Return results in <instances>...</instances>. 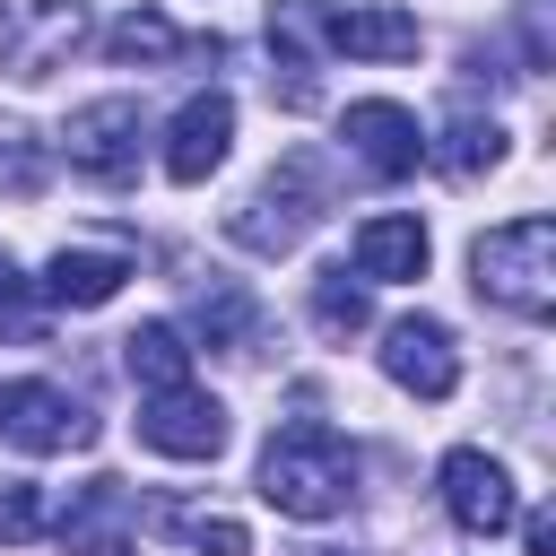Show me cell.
Returning <instances> with one entry per match:
<instances>
[{
	"mask_svg": "<svg viewBox=\"0 0 556 556\" xmlns=\"http://www.w3.org/2000/svg\"><path fill=\"white\" fill-rule=\"evenodd\" d=\"M356 495V443L321 417H295L261 443V504L287 521H330Z\"/></svg>",
	"mask_w": 556,
	"mask_h": 556,
	"instance_id": "1",
	"label": "cell"
},
{
	"mask_svg": "<svg viewBox=\"0 0 556 556\" xmlns=\"http://www.w3.org/2000/svg\"><path fill=\"white\" fill-rule=\"evenodd\" d=\"M469 287L521 321H547L556 313V217H513L495 235L469 243Z\"/></svg>",
	"mask_w": 556,
	"mask_h": 556,
	"instance_id": "2",
	"label": "cell"
},
{
	"mask_svg": "<svg viewBox=\"0 0 556 556\" xmlns=\"http://www.w3.org/2000/svg\"><path fill=\"white\" fill-rule=\"evenodd\" d=\"M139 148H148V113L139 96H96L61 122V156L87 174V182H130L139 174Z\"/></svg>",
	"mask_w": 556,
	"mask_h": 556,
	"instance_id": "3",
	"label": "cell"
},
{
	"mask_svg": "<svg viewBox=\"0 0 556 556\" xmlns=\"http://www.w3.org/2000/svg\"><path fill=\"white\" fill-rule=\"evenodd\" d=\"M87 43V0H0V70L52 78Z\"/></svg>",
	"mask_w": 556,
	"mask_h": 556,
	"instance_id": "4",
	"label": "cell"
},
{
	"mask_svg": "<svg viewBox=\"0 0 556 556\" xmlns=\"http://www.w3.org/2000/svg\"><path fill=\"white\" fill-rule=\"evenodd\" d=\"M0 443L9 452H87L96 443V417L61 391V382H0Z\"/></svg>",
	"mask_w": 556,
	"mask_h": 556,
	"instance_id": "5",
	"label": "cell"
},
{
	"mask_svg": "<svg viewBox=\"0 0 556 556\" xmlns=\"http://www.w3.org/2000/svg\"><path fill=\"white\" fill-rule=\"evenodd\" d=\"M139 443L165 452V460H217L226 452V400H208L200 382L148 391L139 400Z\"/></svg>",
	"mask_w": 556,
	"mask_h": 556,
	"instance_id": "6",
	"label": "cell"
},
{
	"mask_svg": "<svg viewBox=\"0 0 556 556\" xmlns=\"http://www.w3.org/2000/svg\"><path fill=\"white\" fill-rule=\"evenodd\" d=\"M443 513H452V521H460L469 539H495V530H513V521H521L513 469H504L495 452H478V443L443 452Z\"/></svg>",
	"mask_w": 556,
	"mask_h": 556,
	"instance_id": "7",
	"label": "cell"
},
{
	"mask_svg": "<svg viewBox=\"0 0 556 556\" xmlns=\"http://www.w3.org/2000/svg\"><path fill=\"white\" fill-rule=\"evenodd\" d=\"M339 139H348V156H356L365 174H382V182H400V174L426 165V130H417V113L391 104V96H356V104L339 113Z\"/></svg>",
	"mask_w": 556,
	"mask_h": 556,
	"instance_id": "8",
	"label": "cell"
},
{
	"mask_svg": "<svg viewBox=\"0 0 556 556\" xmlns=\"http://www.w3.org/2000/svg\"><path fill=\"white\" fill-rule=\"evenodd\" d=\"M313 217H321V191L304 182V165H287V174H269V182L226 217V235H235L243 252H295Z\"/></svg>",
	"mask_w": 556,
	"mask_h": 556,
	"instance_id": "9",
	"label": "cell"
},
{
	"mask_svg": "<svg viewBox=\"0 0 556 556\" xmlns=\"http://www.w3.org/2000/svg\"><path fill=\"white\" fill-rule=\"evenodd\" d=\"M382 374H391L400 391H417V400H452L460 348H452V330H443L434 313H408V321L382 330Z\"/></svg>",
	"mask_w": 556,
	"mask_h": 556,
	"instance_id": "10",
	"label": "cell"
},
{
	"mask_svg": "<svg viewBox=\"0 0 556 556\" xmlns=\"http://www.w3.org/2000/svg\"><path fill=\"white\" fill-rule=\"evenodd\" d=\"M226 148H235V96L226 87H200L174 113V130H165V174L174 182H208L226 165Z\"/></svg>",
	"mask_w": 556,
	"mask_h": 556,
	"instance_id": "11",
	"label": "cell"
},
{
	"mask_svg": "<svg viewBox=\"0 0 556 556\" xmlns=\"http://www.w3.org/2000/svg\"><path fill=\"white\" fill-rule=\"evenodd\" d=\"M321 9L330 0H269V78H278V104L287 113H304L321 87H313V70H321Z\"/></svg>",
	"mask_w": 556,
	"mask_h": 556,
	"instance_id": "12",
	"label": "cell"
},
{
	"mask_svg": "<svg viewBox=\"0 0 556 556\" xmlns=\"http://www.w3.org/2000/svg\"><path fill=\"white\" fill-rule=\"evenodd\" d=\"M139 261L122 252V243H61L52 261H43V295L52 304H70V313H96V304H113L122 295V278H130Z\"/></svg>",
	"mask_w": 556,
	"mask_h": 556,
	"instance_id": "13",
	"label": "cell"
},
{
	"mask_svg": "<svg viewBox=\"0 0 556 556\" xmlns=\"http://www.w3.org/2000/svg\"><path fill=\"white\" fill-rule=\"evenodd\" d=\"M417 17L408 9H321V52H348V61H417Z\"/></svg>",
	"mask_w": 556,
	"mask_h": 556,
	"instance_id": "14",
	"label": "cell"
},
{
	"mask_svg": "<svg viewBox=\"0 0 556 556\" xmlns=\"http://www.w3.org/2000/svg\"><path fill=\"white\" fill-rule=\"evenodd\" d=\"M52 530H61L70 556H130V486L122 478H87Z\"/></svg>",
	"mask_w": 556,
	"mask_h": 556,
	"instance_id": "15",
	"label": "cell"
},
{
	"mask_svg": "<svg viewBox=\"0 0 556 556\" xmlns=\"http://www.w3.org/2000/svg\"><path fill=\"white\" fill-rule=\"evenodd\" d=\"M182 52H226L217 35L208 43H191V35H174V17H156V9H122L113 26H104V61H122V70H165V61H182Z\"/></svg>",
	"mask_w": 556,
	"mask_h": 556,
	"instance_id": "16",
	"label": "cell"
},
{
	"mask_svg": "<svg viewBox=\"0 0 556 556\" xmlns=\"http://www.w3.org/2000/svg\"><path fill=\"white\" fill-rule=\"evenodd\" d=\"M356 278H365V287L426 278V226H417V217H365V226H356Z\"/></svg>",
	"mask_w": 556,
	"mask_h": 556,
	"instance_id": "17",
	"label": "cell"
},
{
	"mask_svg": "<svg viewBox=\"0 0 556 556\" xmlns=\"http://www.w3.org/2000/svg\"><path fill=\"white\" fill-rule=\"evenodd\" d=\"M313 330H321V339H356V330H374V287L348 278V261L313 269Z\"/></svg>",
	"mask_w": 556,
	"mask_h": 556,
	"instance_id": "18",
	"label": "cell"
},
{
	"mask_svg": "<svg viewBox=\"0 0 556 556\" xmlns=\"http://www.w3.org/2000/svg\"><path fill=\"white\" fill-rule=\"evenodd\" d=\"M122 365H130L139 391H174V382H191V348H182L174 321H139V330L122 339Z\"/></svg>",
	"mask_w": 556,
	"mask_h": 556,
	"instance_id": "19",
	"label": "cell"
},
{
	"mask_svg": "<svg viewBox=\"0 0 556 556\" xmlns=\"http://www.w3.org/2000/svg\"><path fill=\"white\" fill-rule=\"evenodd\" d=\"M426 156H434L443 174L478 182V174H495V165H504V130H495V122H478V113H460L443 139H426Z\"/></svg>",
	"mask_w": 556,
	"mask_h": 556,
	"instance_id": "20",
	"label": "cell"
},
{
	"mask_svg": "<svg viewBox=\"0 0 556 556\" xmlns=\"http://www.w3.org/2000/svg\"><path fill=\"white\" fill-rule=\"evenodd\" d=\"M200 339H208V348H243V339H252V295L217 278V287L200 295Z\"/></svg>",
	"mask_w": 556,
	"mask_h": 556,
	"instance_id": "21",
	"label": "cell"
},
{
	"mask_svg": "<svg viewBox=\"0 0 556 556\" xmlns=\"http://www.w3.org/2000/svg\"><path fill=\"white\" fill-rule=\"evenodd\" d=\"M43 530H52L43 486H35V478H0V547H26V539H43Z\"/></svg>",
	"mask_w": 556,
	"mask_h": 556,
	"instance_id": "22",
	"label": "cell"
},
{
	"mask_svg": "<svg viewBox=\"0 0 556 556\" xmlns=\"http://www.w3.org/2000/svg\"><path fill=\"white\" fill-rule=\"evenodd\" d=\"M43 191V139L0 130V200H35Z\"/></svg>",
	"mask_w": 556,
	"mask_h": 556,
	"instance_id": "23",
	"label": "cell"
},
{
	"mask_svg": "<svg viewBox=\"0 0 556 556\" xmlns=\"http://www.w3.org/2000/svg\"><path fill=\"white\" fill-rule=\"evenodd\" d=\"M165 530H182L200 556H252L243 521H226V513H165Z\"/></svg>",
	"mask_w": 556,
	"mask_h": 556,
	"instance_id": "24",
	"label": "cell"
},
{
	"mask_svg": "<svg viewBox=\"0 0 556 556\" xmlns=\"http://www.w3.org/2000/svg\"><path fill=\"white\" fill-rule=\"evenodd\" d=\"M0 330H9V339H35V278H26L9 252H0Z\"/></svg>",
	"mask_w": 556,
	"mask_h": 556,
	"instance_id": "25",
	"label": "cell"
},
{
	"mask_svg": "<svg viewBox=\"0 0 556 556\" xmlns=\"http://www.w3.org/2000/svg\"><path fill=\"white\" fill-rule=\"evenodd\" d=\"M521 547H530V556H556V521H547V513H521Z\"/></svg>",
	"mask_w": 556,
	"mask_h": 556,
	"instance_id": "26",
	"label": "cell"
}]
</instances>
